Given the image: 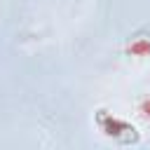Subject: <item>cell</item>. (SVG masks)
I'll use <instances>...</instances> for the list:
<instances>
[{"label":"cell","instance_id":"obj_1","mask_svg":"<svg viewBox=\"0 0 150 150\" xmlns=\"http://www.w3.org/2000/svg\"><path fill=\"white\" fill-rule=\"evenodd\" d=\"M96 127L105 138H110L115 143H127V145L138 143V131L134 129V124H129L127 120H122V117H117L108 110L96 112Z\"/></svg>","mask_w":150,"mask_h":150},{"label":"cell","instance_id":"obj_2","mask_svg":"<svg viewBox=\"0 0 150 150\" xmlns=\"http://www.w3.org/2000/svg\"><path fill=\"white\" fill-rule=\"evenodd\" d=\"M138 112H141V115H143V117L150 122V98H143V101H141V105H138Z\"/></svg>","mask_w":150,"mask_h":150}]
</instances>
